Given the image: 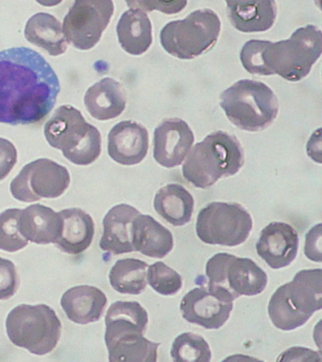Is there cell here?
I'll list each match as a JSON object with an SVG mask.
<instances>
[{
	"instance_id": "1",
	"label": "cell",
	"mask_w": 322,
	"mask_h": 362,
	"mask_svg": "<svg viewBox=\"0 0 322 362\" xmlns=\"http://www.w3.org/2000/svg\"><path fill=\"white\" fill-rule=\"evenodd\" d=\"M60 90L58 76L38 51H0V123H38L52 112Z\"/></svg>"
},
{
	"instance_id": "2",
	"label": "cell",
	"mask_w": 322,
	"mask_h": 362,
	"mask_svg": "<svg viewBox=\"0 0 322 362\" xmlns=\"http://www.w3.org/2000/svg\"><path fill=\"white\" fill-rule=\"evenodd\" d=\"M321 53V30L307 25L284 41L251 40L242 47L240 59L251 75L277 74L288 81H299L310 73Z\"/></svg>"
},
{
	"instance_id": "3",
	"label": "cell",
	"mask_w": 322,
	"mask_h": 362,
	"mask_svg": "<svg viewBox=\"0 0 322 362\" xmlns=\"http://www.w3.org/2000/svg\"><path fill=\"white\" fill-rule=\"evenodd\" d=\"M105 325L104 339L110 361H157L160 344L144 337L148 328L149 315L139 303L115 302L107 311Z\"/></svg>"
},
{
	"instance_id": "4",
	"label": "cell",
	"mask_w": 322,
	"mask_h": 362,
	"mask_svg": "<svg viewBox=\"0 0 322 362\" xmlns=\"http://www.w3.org/2000/svg\"><path fill=\"white\" fill-rule=\"evenodd\" d=\"M244 160V150L236 136L214 132L189 153L183 166V177L197 188L208 189L220 178L237 174Z\"/></svg>"
},
{
	"instance_id": "5",
	"label": "cell",
	"mask_w": 322,
	"mask_h": 362,
	"mask_svg": "<svg viewBox=\"0 0 322 362\" xmlns=\"http://www.w3.org/2000/svg\"><path fill=\"white\" fill-rule=\"evenodd\" d=\"M322 308V270L298 272L292 281L280 286L268 303V315L279 329L291 331L306 324Z\"/></svg>"
},
{
	"instance_id": "6",
	"label": "cell",
	"mask_w": 322,
	"mask_h": 362,
	"mask_svg": "<svg viewBox=\"0 0 322 362\" xmlns=\"http://www.w3.org/2000/svg\"><path fill=\"white\" fill-rule=\"evenodd\" d=\"M45 137L76 165H90L101 153L100 130L87 123L80 110L70 105L59 107L47 121Z\"/></svg>"
},
{
	"instance_id": "7",
	"label": "cell",
	"mask_w": 322,
	"mask_h": 362,
	"mask_svg": "<svg viewBox=\"0 0 322 362\" xmlns=\"http://www.w3.org/2000/svg\"><path fill=\"white\" fill-rule=\"evenodd\" d=\"M220 99V106L231 123L246 132H261L278 115V99L273 90L261 81H237L222 93Z\"/></svg>"
},
{
	"instance_id": "8",
	"label": "cell",
	"mask_w": 322,
	"mask_h": 362,
	"mask_svg": "<svg viewBox=\"0 0 322 362\" xmlns=\"http://www.w3.org/2000/svg\"><path fill=\"white\" fill-rule=\"evenodd\" d=\"M7 335L16 346L33 355L52 352L61 338L62 322L53 308L45 304L19 305L6 319Z\"/></svg>"
},
{
	"instance_id": "9",
	"label": "cell",
	"mask_w": 322,
	"mask_h": 362,
	"mask_svg": "<svg viewBox=\"0 0 322 362\" xmlns=\"http://www.w3.org/2000/svg\"><path fill=\"white\" fill-rule=\"evenodd\" d=\"M222 22L210 8L197 10L185 19L168 23L161 30L163 49L180 59L197 58L210 49L219 39Z\"/></svg>"
},
{
	"instance_id": "10",
	"label": "cell",
	"mask_w": 322,
	"mask_h": 362,
	"mask_svg": "<svg viewBox=\"0 0 322 362\" xmlns=\"http://www.w3.org/2000/svg\"><path fill=\"white\" fill-rule=\"evenodd\" d=\"M251 229L250 212L237 203H209L197 217V237L207 245L238 246L248 240Z\"/></svg>"
},
{
	"instance_id": "11",
	"label": "cell",
	"mask_w": 322,
	"mask_h": 362,
	"mask_svg": "<svg viewBox=\"0 0 322 362\" xmlns=\"http://www.w3.org/2000/svg\"><path fill=\"white\" fill-rule=\"evenodd\" d=\"M208 285L222 288L234 300L258 296L268 285V274L248 257L229 253L214 255L206 264Z\"/></svg>"
},
{
	"instance_id": "12",
	"label": "cell",
	"mask_w": 322,
	"mask_h": 362,
	"mask_svg": "<svg viewBox=\"0 0 322 362\" xmlns=\"http://www.w3.org/2000/svg\"><path fill=\"white\" fill-rule=\"evenodd\" d=\"M69 184V170L43 158L26 164L11 182L10 189L16 200L32 203L42 198L60 197Z\"/></svg>"
},
{
	"instance_id": "13",
	"label": "cell",
	"mask_w": 322,
	"mask_h": 362,
	"mask_svg": "<svg viewBox=\"0 0 322 362\" xmlns=\"http://www.w3.org/2000/svg\"><path fill=\"white\" fill-rule=\"evenodd\" d=\"M115 13L113 0H75L64 19L67 42L79 50H90L100 42Z\"/></svg>"
},
{
	"instance_id": "14",
	"label": "cell",
	"mask_w": 322,
	"mask_h": 362,
	"mask_svg": "<svg viewBox=\"0 0 322 362\" xmlns=\"http://www.w3.org/2000/svg\"><path fill=\"white\" fill-rule=\"evenodd\" d=\"M234 299L222 288L202 284L188 291L180 301L183 319L206 329H219L230 318Z\"/></svg>"
},
{
	"instance_id": "15",
	"label": "cell",
	"mask_w": 322,
	"mask_h": 362,
	"mask_svg": "<svg viewBox=\"0 0 322 362\" xmlns=\"http://www.w3.org/2000/svg\"><path fill=\"white\" fill-rule=\"evenodd\" d=\"M194 141V133L186 122L179 118L166 119L154 130V160L166 168L179 166Z\"/></svg>"
},
{
	"instance_id": "16",
	"label": "cell",
	"mask_w": 322,
	"mask_h": 362,
	"mask_svg": "<svg viewBox=\"0 0 322 362\" xmlns=\"http://www.w3.org/2000/svg\"><path fill=\"white\" fill-rule=\"evenodd\" d=\"M255 247L258 256L270 268L287 267L298 254V232L287 223H270L260 233Z\"/></svg>"
},
{
	"instance_id": "17",
	"label": "cell",
	"mask_w": 322,
	"mask_h": 362,
	"mask_svg": "<svg viewBox=\"0 0 322 362\" xmlns=\"http://www.w3.org/2000/svg\"><path fill=\"white\" fill-rule=\"evenodd\" d=\"M148 151V130L137 122H120L109 132L108 153L115 163L135 165L146 158Z\"/></svg>"
},
{
	"instance_id": "18",
	"label": "cell",
	"mask_w": 322,
	"mask_h": 362,
	"mask_svg": "<svg viewBox=\"0 0 322 362\" xmlns=\"http://www.w3.org/2000/svg\"><path fill=\"white\" fill-rule=\"evenodd\" d=\"M231 25L241 33H263L273 27L277 17L274 0H225Z\"/></svg>"
},
{
	"instance_id": "19",
	"label": "cell",
	"mask_w": 322,
	"mask_h": 362,
	"mask_svg": "<svg viewBox=\"0 0 322 362\" xmlns=\"http://www.w3.org/2000/svg\"><path fill=\"white\" fill-rule=\"evenodd\" d=\"M137 209L128 204L113 206L103 221V234L100 247L114 255L134 252L132 243V223L139 215Z\"/></svg>"
},
{
	"instance_id": "20",
	"label": "cell",
	"mask_w": 322,
	"mask_h": 362,
	"mask_svg": "<svg viewBox=\"0 0 322 362\" xmlns=\"http://www.w3.org/2000/svg\"><path fill=\"white\" fill-rule=\"evenodd\" d=\"M105 293L97 287L81 285L67 290L61 305L70 321L78 325L100 321L107 305Z\"/></svg>"
},
{
	"instance_id": "21",
	"label": "cell",
	"mask_w": 322,
	"mask_h": 362,
	"mask_svg": "<svg viewBox=\"0 0 322 362\" xmlns=\"http://www.w3.org/2000/svg\"><path fill=\"white\" fill-rule=\"evenodd\" d=\"M134 251L146 257L163 259L174 246L173 235L151 215L139 214L132 223Z\"/></svg>"
},
{
	"instance_id": "22",
	"label": "cell",
	"mask_w": 322,
	"mask_h": 362,
	"mask_svg": "<svg viewBox=\"0 0 322 362\" xmlns=\"http://www.w3.org/2000/svg\"><path fill=\"white\" fill-rule=\"evenodd\" d=\"M59 215L62 228L56 245L67 254L83 253L94 240L95 223L91 215L79 208L63 209Z\"/></svg>"
},
{
	"instance_id": "23",
	"label": "cell",
	"mask_w": 322,
	"mask_h": 362,
	"mask_svg": "<svg viewBox=\"0 0 322 362\" xmlns=\"http://www.w3.org/2000/svg\"><path fill=\"white\" fill-rule=\"evenodd\" d=\"M126 93L114 78H105L86 90L84 105L92 117L100 121L118 117L125 110Z\"/></svg>"
},
{
	"instance_id": "24",
	"label": "cell",
	"mask_w": 322,
	"mask_h": 362,
	"mask_svg": "<svg viewBox=\"0 0 322 362\" xmlns=\"http://www.w3.org/2000/svg\"><path fill=\"white\" fill-rule=\"evenodd\" d=\"M62 220L50 206L33 204L22 209L19 230L28 240L38 245L56 243L60 236Z\"/></svg>"
},
{
	"instance_id": "25",
	"label": "cell",
	"mask_w": 322,
	"mask_h": 362,
	"mask_svg": "<svg viewBox=\"0 0 322 362\" xmlns=\"http://www.w3.org/2000/svg\"><path fill=\"white\" fill-rule=\"evenodd\" d=\"M154 209L166 222L183 226L190 222L195 200L190 192L177 183L168 184L155 194Z\"/></svg>"
},
{
	"instance_id": "26",
	"label": "cell",
	"mask_w": 322,
	"mask_h": 362,
	"mask_svg": "<svg viewBox=\"0 0 322 362\" xmlns=\"http://www.w3.org/2000/svg\"><path fill=\"white\" fill-rule=\"evenodd\" d=\"M25 37L53 57L62 55L69 47L61 22L50 13H38L30 17L25 27Z\"/></svg>"
},
{
	"instance_id": "27",
	"label": "cell",
	"mask_w": 322,
	"mask_h": 362,
	"mask_svg": "<svg viewBox=\"0 0 322 362\" xmlns=\"http://www.w3.org/2000/svg\"><path fill=\"white\" fill-rule=\"evenodd\" d=\"M117 33L121 47L131 55H142L152 44L151 20L140 10L125 11L117 23Z\"/></svg>"
},
{
	"instance_id": "28",
	"label": "cell",
	"mask_w": 322,
	"mask_h": 362,
	"mask_svg": "<svg viewBox=\"0 0 322 362\" xmlns=\"http://www.w3.org/2000/svg\"><path fill=\"white\" fill-rule=\"evenodd\" d=\"M148 263L137 259L117 260L109 273L110 284L117 293L138 296L146 290Z\"/></svg>"
},
{
	"instance_id": "29",
	"label": "cell",
	"mask_w": 322,
	"mask_h": 362,
	"mask_svg": "<svg viewBox=\"0 0 322 362\" xmlns=\"http://www.w3.org/2000/svg\"><path fill=\"white\" fill-rule=\"evenodd\" d=\"M171 355L175 362H209L212 359L208 342L192 332L180 334L174 339Z\"/></svg>"
},
{
	"instance_id": "30",
	"label": "cell",
	"mask_w": 322,
	"mask_h": 362,
	"mask_svg": "<svg viewBox=\"0 0 322 362\" xmlns=\"http://www.w3.org/2000/svg\"><path fill=\"white\" fill-rule=\"evenodd\" d=\"M22 209H9L0 214V249L15 253L26 247L29 240L19 230Z\"/></svg>"
},
{
	"instance_id": "31",
	"label": "cell",
	"mask_w": 322,
	"mask_h": 362,
	"mask_svg": "<svg viewBox=\"0 0 322 362\" xmlns=\"http://www.w3.org/2000/svg\"><path fill=\"white\" fill-rule=\"evenodd\" d=\"M146 272V280L156 293L162 296H174L183 287V279L179 273L162 262L154 263Z\"/></svg>"
},
{
	"instance_id": "32",
	"label": "cell",
	"mask_w": 322,
	"mask_h": 362,
	"mask_svg": "<svg viewBox=\"0 0 322 362\" xmlns=\"http://www.w3.org/2000/svg\"><path fill=\"white\" fill-rule=\"evenodd\" d=\"M126 3L135 10L159 11L166 14H176L186 7L188 0H126Z\"/></svg>"
},
{
	"instance_id": "33",
	"label": "cell",
	"mask_w": 322,
	"mask_h": 362,
	"mask_svg": "<svg viewBox=\"0 0 322 362\" xmlns=\"http://www.w3.org/2000/svg\"><path fill=\"white\" fill-rule=\"evenodd\" d=\"M19 277L13 262L0 257V300L12 298L18 291Z\"/></svg>"
},
{
	"instance_id": "34",
	"label": "cell",
	"mask_w": 322,
	"mask_h": 362,
	"mask_svg": "<svg viewBox=\"0 0 322 362\" xmlns=\"http://www.w3.org/2000/svg\"><path fill=\"white\" fill-rule=\"evenodd\" d=\"M18 163V150L12 141L0 138V181L4 180L12 172Z\"/></svg>"
},
{
	"instance_id": "35",
	"label": "cell",
	"mask_w": 322,
	"mask_h": 362,
	"mask_svg": "<svg viewBox=\"0 0 322 362\" xmlns=\"http://www.w3.org/2000/svg\"><path fill=\"white\" fill-rule=\"evenodd\" d=\"M304 254L313 262H321V223L308 231L305 237Z\"/></svg>"
},
{
	"instance_id": "36",
	"label": "cell",
	"mask_w": 322,
	"mask_h": 362,
	"mask_svg": "<svg viewBox=\"0 0 322 362\" xmlns=\"http://www.w3.org/2000/svg\"><path fill=\"white\" fill-rule=\"evenodd\" d=\"M299 355L305 356L307 361H321V354L314 352V351L310 349H305V348L302 347H294L285 351L280 356L278 361H291L293 356H299Z\"/></svg>"
},
{
	"instance_id": "37",
	"label": "cell",
	"mask_w": 322,
	"mask_h": 362,
	"mask_svg": "<svg viewBox=\"0 0 322 362\" xmlns=\"http://www.w3.org/2000/svg\"><path fill=\"white\" fill-rule=\"evenodd\" d=\"M62 1L63 0H36V2L45 7H54V6L61 4Z\"/></svg>"
}]
</instances>
